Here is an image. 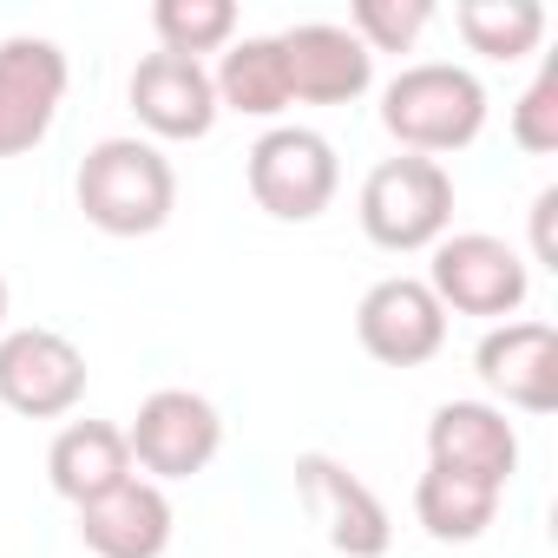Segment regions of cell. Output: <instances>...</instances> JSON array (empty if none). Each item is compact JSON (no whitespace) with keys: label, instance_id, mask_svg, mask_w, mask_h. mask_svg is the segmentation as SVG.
Listing matches in <instances>:
<instances>
[{"label":"cell","instance_id":"6da1fadb","mask_svg":"<svg viewBox=\"0 0 558 558\" xmlns=\"http://www.w3.org/2000/svg\"><path fill=\"white\" fill-rule=\"evenodd\" d=\"M73 197L93 230L106 236H151L178 210V171L151 138H99L80 158Z\"/></svg>","mask_w":558,"mask_h":558},{"label":"cell","instance_id":"7a4b0ae2","mask_svg":"<svg viewBox=\"0 0 558 558\" xmlns=\"http://www.w3.org/2000/svg\"><path fill=\"white\" fill-rule=\"evenodd\" d=\"M381 125L401 151L414 158H447V151H466L480 132H486V86L453 66V60H421V66H401L381 93Z\"/></svg>","mask_w":558,"mask_h":558},{"label":"cell","instance_id":"3957f363","mask_svg":"<svg viewBox=\"0 0 558 558\" xmlns=\"http://www.w3.org/2000/svg\"><path fill=\"white\" fill-rule=\"evenodd\" d=\"M362 230L375 250H434L447 230H453V178L440 158H381L368 178H362Z\"/></svg>","mask_w":558,"mask_h":558},{"label":"cell","instance_id":"277c9868","mask_svg":"<svg viewBox=\"0 0 558 558\" xmlns=\"http://www.w3.org/2000/svg\"><path fill=\"white\" fill-rule=\"evenodd\" d=\"M421 283L447 316H480V323H512L532 296V269L525 256L493 236V230H447L434 243V263Z\"/></svg>","mask_w":558,"mask_h":558},{"label":"cell","instance_id":"5b68a950","mask_svg":"<svg viewBox=\"0 0 558 558\" xmlns=\"http://www.w3.org/2000/svg\"><path fill=\"white\" fill-rule=\"evenodd\" d=\"M243 178H250L256 210H269L276 223H316L342 191L336 145L310 125H269L243 151Z\"/></svg>","mask_w":558,"mask_h":558},{"label":"cell","instance_id":"8992f818","mask_svg":"<svg viewBox=\"0 0 558 558\" xmlns=\"http://www.w3.org/2000/svg\"><path fill=\"white\" fill-rule=\"evenodd\" d=\"M125 447H132V466L151 486H171V480H191V473H204L217 460L223 414L191 388H158V395L138 401V414L125 427Z\"/></svg>","mask_w":558,"mask_h":558},{"label":"cell","instance_id":"52a82bcc","mask_svg":"<svg viewBox=\"0 0 558 558\" xmlns=\"http://www.w3.org/2000/svg\"><path fill=\"white\" fill-rule=\"evenodd\" d=\"M86 401V355L60 329H8L0 336V408L27 421H60Z\"/></svg>","mask_w":558,"mask_h":558},{"label":"cell","instance_id":"ba28073f","mask_svg":"<svg viewBox=\"0 0 558 558\" xmlns=\"http://www.w3.org/2000/svg\"><path fill=\"white\" fill-rule=\"evenodd\" d=\"M296 493H303V506L316 512L323 538L342 558H388L395 519L375 499V486L362 473H349L336 453H296Z\"/></svg>","mask_w":558,"mask_h":558},{"label":"cell","instance_id":"9c48e42d","mask_svg":"<svg viewBox=\"0 0 558 558\" xmlns=\"http://www.w3.org/2000/svg\"><path fill=\"white\" fill-rule=\"evenodd\" d=\"M355 336L381 368H421L447 349V310L421 276H381L355 303Z\"/></svg>","mask_w":558,"mask_h":558},{"label":"cell","instance_id":"30bf717a","mask_svg":"<svg viewBox=\"0 0 558 558\" xmlns=\"http://www.w3.org/2000/svg\"><path fill=\"white\" fill-rule=\"evenodd\" d=\"M66 99V53L40 34L0 40V158L34 151Z\"/></svg>","mask_w":558,"mask_h":558},{"label":"cell","instance_id":"8fae6325","mask_svg":"<svg viewBox=\"0 0 558 558\" xmlns=\"http://www.w3.org/2000/svg\"><path fill=\"white\" fill-rule=\"evenodd\" d=\"M283 53V80H290V106H349L375 86V53L336 27V21H303L276 34Z\"/></svg>","mask_w":558,"mask_h":558},{"label":"cell","instance_id":"7c38bea8","mask_svg":"<svg viewBox=\"0 0 558 558\" xmlns=\"http://www.w3.org/2000/svg\"><path fill=\"white\" fill-rule=\"evenodd\" d=\"M473 368L486 395L519 414L558 408V329L551 323H493L473 349Z\"/></svg>","mask_w":558,"mask_h":558},{"label":"cell","instance_id":"4fadbf2b","mask_svg":"<svg viewBox=\"0 0 558 558\" xmlns=\"http://www.w3.org/2000/svg\"><path fill=\"white\" fill-rule=\"evenodd\" d=\"M427 466L473 473L506 493V480L519 473V427L493 401H440L427 421Z\"/></svg>","mask_w":558,"mask_h":558},{"label":"cell","instance_id":"5bb4252c","mask_svg":"<svg viewBox=\"0 0 558 558\" xmlns=\"http://www.w3.org/2000/svg\"><path fill=\"white\" fill-rule=\"evenodd\" d=\"M138 125L151 138H204L217 125V86H210V66L204 60H178V53H145L132 66V86H125Z\"/></svg>","mask_w":558,"mask_h":558},{"label":"cell","instance_id":"9a60e30c","mask_svg":"<svg viewBox=\"0 0 558 558\" xmlns=\"http://www.w3.org/2000/svg\"><path fill=\"white\" fill-rule=\"evenodd\" d=\"M80 512V545L93 558H165L171 551V532H178V512L165 499V486L151 480H125L112 493H99L93 506H73Z\"/></svg>","mask_w":558,"mask_h":558},{"label":"cell","instance_id":"2e32d148","mask_svg":"<svg viewBox=\"0 0 558 558\" xmlns=\"http://www.w3.org/2000/svg\"><path fill=\"white\" fill-rule=\"evenodd\" d=\"M47 480L60 499L73 506H93L99 493L125 486L132 480V447H125V427L112 421H66L47 447Z\"/></svg>","mask_w":558,"mask_h":558},{"label":"cell","instance_id":"e0dca14e","mask_svg":"<svg viewBox=\"0 0 558 558\" xmlns=\"http://www.w3.org/2000/svg\"><path fill=\"white\" fill-rule=\"evenodd\" d=\"M499 499H506V493L486 486V480H473V473L427 466L421 486H414V519H421V532L440 538V545H473V538H486V525L499 519Z\"/></svg>","mask_w":558,"mask_h":558},{"label":"cell","instance_id":"ac0fdd59","mask_svg":"<svg viewBox=\"0 0 558 558\" xmlns=\"http://www.w3.org/2000/svg\"><path fill=\"white\" fill-rule=\"evenodd\" d=\"M217 86V112H243V119H276L290 106V80H283V53L276 34H243L223 47V66L210 73Z\"/></svg>","mask_w":558,"mask_h":558},{"label":"cell","instance_id":"d6986e66","mask_svg":"<svg viewBox=\"0 0 558 558\" xmlns=\"http://www.w3.org/2000/svg\"><path fill=\"white\" fill-rule=\"evenodd\" d=\"M453 27H460V40H466L473 53L512 66V60L538 53V40H545V8H538V0H460V8H453Z\"/></svg>","mask_w":558,"mask_h":558},{"label":"cell","instance_id":"ffe728a7","mask_svg":"<svg viewBox=\"0 0 558 558\" xmlns=\"http://www.w3.org/2000/svg\"><path fill=\"white\" fill-rule=\"evenodd\" d=\"M151 34H158V53L204 60V53H223L236 40V8L230 0H158Z\"/></svg>","mask_w":558,"mask_h":558},{"label":"cell","instance_id":"44dd1931","mask_svg":"<svg viewBox=\"0 0 558 558\" xmlns=\"http://www.w3.org/2000/svg\"><path fill=\"white\" fill-rule=\"evenodd\" d=\"M434 21V0H355L349 8V34L368 53H408Z\"/></svg>","mask_w":558,"mask_h":558},{"label":"cell","instance_id":"7402d4cb","mask_svg":"<svg viewBox=\"0 0 558 558\" xmlns=\"http://www.w3.org/2000/svg\"><path fill=\"white\" fill-rule=\"evenodd\" d=\"M512 145L532 151V158L558 151V60H545L538 80L519 93V106H512Z\"/></svg>","mask_w":558,"mask_h":558},{"label":"cell","instance_id":"603a6c76","mask_svg":"<svg viewBox=\"0 0 558 558\" xmlns=\"http://www.w3.org/2000/svg\"><path fill=\"white\" fill-rule=\"evenodd\" d=\"M551 217H558V184H545L532 197V263H545V269H558V230H551Z\"/></svg>","mask_w":558,"mask_h":558},{"label":"cell","instance_id":"cb8c5ba5","mask_svg":"<svg viewBox=\"0 0 558 558\" xmlns=\"http://www.w3.org/2000/svg\"><path fill=\"white\" fill-rule=\"evenodd\" d=\"M0 329H8V276H0Z\"/></svg>","mask_w":558,"mask_h":558}]
</instances>
